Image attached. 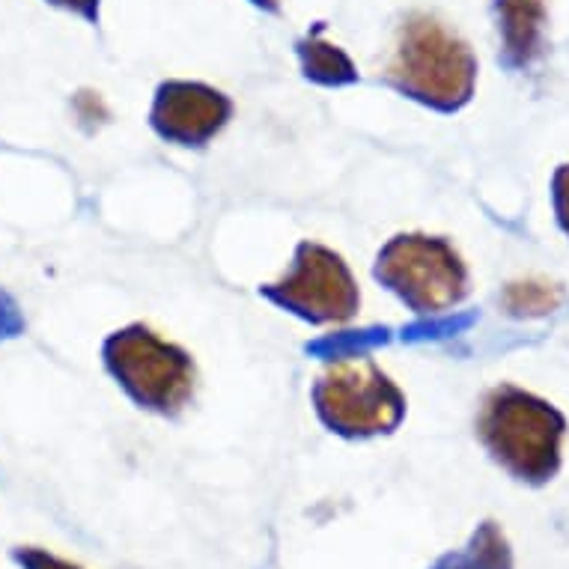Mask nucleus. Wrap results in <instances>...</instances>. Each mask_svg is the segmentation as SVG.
Wrapping results in <instances>:
<instances>
[{
	"label": "nucleus",
	"instance_id": "f257e3e1",
	"mask_svg": "<svg viewBox=\"0 0 569 569\" xmlns=\"http://www.w3.org/2000/svg\"><path fill=\"white\" fill-rule=\"evenodd\" d=\"M388 81L418 102L457 111L475 93L477 60L445 21L411 12L397 30Z\"/></svg>",
	"mask_w": 569,
	"mask_h": 569
},
{
	"label": "nucleus",
	"instance_id": "f03ea898",
	"mask_svg": "<svg viewBox=\"0 0 569 569\" xmlns=\"http://www.w3.org/2000/svg\"><path fill=\"white\" fill-rule=\"evenodd\" d=\"M480 439L501 466L519 480L546 483L560 468V439L567 420L540 397L501 385L480 411Z\"/></svg>",
	"mask_w": 569,
	"mask_h": 569
},
{
	"label": "nucleus",
	"instance_id": "7ed1b4c3",
	"mask_svg": "<svg viewBox=\"0 0 569 569\" xmlns=\"http://www.w3.org/2000/svg\"><path fill=\"white\" fill-rule=\"evenodd\" d=\"M317 409L343 436H373L397 427L406 409L400 388L370 358H337L319 376Z\"/></svg>",
	"mask_w": 569,
	"mask_h": 569
},
{
	"label": "nucleus",
	"instance_id": "20e7f679",
	"mask_svg": "<svg viewBox=\"0 0 569 569\" xmlns=\"http://www.w3.org/2000/svg\"><path fill=\"white\" fill-rule=\"evenodd\" d=\"M104 361L122 388L147 409L177 411L194 391V367L182 349L150 328H126L104 346Z\"/></svg>",
	"mask_w": 569,
	"mask_h": 569
},
{
	"label": "nucleus",
	"instance_id": "39448f33",
	"mask_svg": "<svg viewBox=\"0 0 569 569\" xmlns=\"http://www.w3.org/2000/svg\"><path fill=\"white\" fill-rule=\"evenodd\" d=\"M376 274L418 313L453 308L468 292L466 262L445 239L430 236H397L379 253Z\"/></svg>",
	"mask_w": 569,
	"mask_h": 569
},
{
	"label": "nucleus",
	"instance_id": "423d86ee",
	"mask_svg": "<svg viewBox=\"0 0 569 569\" xmlns=\"http://www.w3.org/2000/svg\"><path fill=\"white\" fill-rule=\"evenodd\" d=\"M269 296L313 322H343L358 310L352 271L337 253L319 244H301L292 271L269 287Z\"/></svg>",
	"mask_w": 569,
	"mask_h": 569
},
{
	"label": "nucleus",
	"instance_id": "0eeeda50",
	"mask_svg": "<svg viewBox=\"0 0 569 569\" xmlns=\"http://www.w3.org/2000/svg\"><path fill=\"white\" fill-rule=\"evenodd\" d=\"M230 117V99L206 84L168 81L152 104V126L177 143H203Z\"/></svg>",
	"mask_w": 569,
	"mask_h": 569
},
{
	"label": "nucleus",
	"instance_id": "6e6552de",
	"mask_svg": "<svg viewBox=\"0 0 569 569\" xmlns=\"http://www.w3.org/2000/svg\"><path fill=\"white\" fill-rule=\"evenodd\" d=\"M501 54L513 69L537 63L546 48V0H495Z\"/></svg>",
	"mask_w": 569,
	"mask_h": 569
},
{
	"label": "nucleus",
	"instance_id": "1a4fd4ad",
	"mask_svg": "<svg viewBox=\"0 0 569 569\" xmlns=\"http://www.w3.org/2000/svg\"><path fill=\"white\" fill-rule=\"evenodd\" d=\"M299 57L305 76L319 81V84H352L358 78L352 60H349L343 48L331 46L328 39H322V28L313 30L308 39H301Z\"/></svg>",
	"mask_w": 569,
	"mask_h": 569
},
{
	"label": "nucleus",
	"instance_id": "9d476101",
	"mask_svg": "<svg viewBox=\"0 0 569 569\" xmlns=\"http://www.w3.org/2000/svg\"><path fill=\"white\" fill-rule=\"evenodd\" d=\"M560 305V290L546 280H519L505 292V308L516 317H542Z\"/></svg>",
	"mask_w": 569,
	"mask_h": 569
},
{
	"label": "nucleus",
	"instance_id": "9b49d317",
	"mask_svg": "<svg viewBox=\"0 0 569 569\" xmlns=\"http://www.w3.org/2000/svg\"><path fill=\"white\" fill-rule=\"evenodd\" d=\"M16 558L24 569H81L76 563H69V560H60L54 555H48L42 549H21L16 551Z\"/></svg>",
	"mask_w": 569,
	"mask_h": 569
},
{
	"label": "nucleus",
	"instance_id": "f8f14e48",
	"mask_svg": "<svg viewBox=\"0 0 569 569\" xmlns=\"http://www.w3.org/2000/svg\"><path fill=\"white\" fill-rule=\"evenodd\" d=\"M21 328H24V319L19 313V305L0 290V340L21 335Z\"/></svg>",
	"mask_w": 569,
	"mask_h": 569
},
{
	"label": "nucleus",
	"instance_id": "ddd939ff",
	"mask_svg": "<svg viewBox=\"0 0 569 569\" xmlns=\"http://www.w3.org/2000/svg\"><path fill=\"white\" fill-rule=\"evenodd\" d=\"M555 209H558L560 227L569 233V164L555 177Z\"/></svg>",
	"mask_w": 569,
	"mask_h": 569
},
{
	"label": "nucleus",
	"instance_id": "4468645a",
	"mask_svg": "<svg viewBox=\"0 0 569 569\" xmlns=\"http://www.w3.org/2000/svg\"><path fill=\"white\" fill-rule=\"evenodd\" d=\"M48 3H54L60 10L76 12V16H81L87 21H99V3L102 0H48Z\"/></svg>",
	"mask_w": 569,
	"mask_h": 569
},
{
	"label": "nucleus",
	"instance_id": "2eb2a0df",
	"mask_svg": "<svg viewBox=\"0 0 569 569\" xmlns=\"http://www.w3.org/2000/svg\"><path fill=\"white\" fill-rule=\"evenodd\" d=\"M253 7H260V10H269V12H278V0H251Z\"/></svg>",
	"mask_w": 569,
	"mask_h": 569
}]
</instances>
